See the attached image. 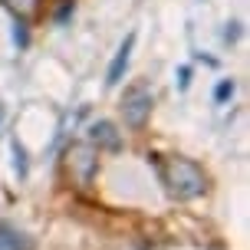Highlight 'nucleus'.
<instances>
[{
	"label": "nucleus",
	"mask_w": 250,
	"mask_h": 250,
	"mask_svg": "<svg viewBox=\"0 0 250 250\" xmlns=\"http://www.w3.org/2000/svg\"><path fill=\"white\" fill-rule=\"evenodd\" d=\"M158 171H162V181L168 188V194L178 201H191V198H201L204 194V188H208V178L201 171L194 162H188V158H165L158 165Z\"/></svg>",
	"instance_id": "f257e3e1"
},
{
	"label": "nucleus",
	"mask_w": 250,
	"mask_h": 250,
	"mask_svg": "<svg viewBox=\"0 0 250 250\" xmlns=\"http://www.w3.org/2000/svg\"><path fill=\"white\" fill-rule=\"evenodd\" d=\"M96 148L92 145H73V148L66 151V168H69V175L79 181V185H89L92 175H96Z\"/></svg>",
	"instance_id": "f03ea898"
},
{
	"label": "nucleus",
	"mask_w": 250,
	"mask_h": 250,
	"mask_svg": "<svg viewBox=\"0 0 250 250\" xmlns=\"http://www.w3.org/2000/svg\"><path fill=\"white\" fill-rule=\"evenodd\" d=\"M122 115L125 125H145V119L151 115V92L145 86H132L122 99Z\"/></svg>",
	"instance_id": "7ed1b4c3"
},
{
	"label": "nucleus",
	"mask_w": 250,
	"mask_h": 250,
	"mask_svg": "<svg viewBox=\"0 0 250 250\" xmlns=\"http://www.w3.org/2000/svg\"><path fill=\"white\" fill-rule=\"evenodd\" d=\"M132 46H135V33H128V37H125V43L119 46V53H115L112 66H109V76H105V83H109V86H115V83L122 79L125 66H128V53H132Z\"/></svg>",
	"instance_id": "20e7f679"
},
{
	"label": "nucleus",
	"mask_w": 250,
	"mask_h": 250,
	"mask_svg": "<svg viewBox=\"0 0 250 250\" xmlns=\"http://www.w3.org/2000/svg\"><path fill=\"white\" fill-rule=\"evenodd\" d=\"M0 250H30V244H26V237L20 230L0 224Z\"/></svg>",
	"instance_id": "39448f33"
},
{
	"label": "nucleus",
	"mask_w": 250,
	"mask_h": 250,
	"mask_svg": "<svg viewBox=\"0 0 250 250\" xmlns=\"http://www.w3.org/2000/svg\"><path fill=\"white\" fill-rule=\"evenodd\" d=\"M92 142H99V145H105V148H119V132H115L109 122H99V125H92Z\"/></svg>",
	"instance_id": "423d86ee"
},
{
	"label": "nucleus",
	"mask_w": 250,
	"mask_h": 250,
	"mask_svg": "<svg viewBox=\"0 0 250 250\" xmlns=\"http://www.w3.org/2000/svg\"><path fill=\"white\" fill-rule=\"evenodd\" d=\"M3 7L10 13H17L20 20H26V17H33L40 10V0H3Z\"/></svg>",
	"instance_id": "0eeeda50"
},
{
	"label": "nucleus",
	"mask_w": 250,
	"mask_h": 250,
	"mask_svg": "<svg viewBox=\"0 0 250 250\" xmlns=\"http://www.w3.org/2000/svg\"><path fill=\"white\" fill-rule=\"evenodd\" d=\"M230 92H234V83H221V86H217V102H221V99H227Z\"/></svg>",
	"instance_id": "6e6552de"
},
{
	"label": "nucleus",
	"mask_w": 250,
	"mask_h": 250,
	"mask_svg": "<svg viewBox=\"0 0 250 250\" xmlns=\"http://www.w3.org/2000/svg\"><path fill=\"white\" fill-rule=\"evenodd\" d=\"M0 115H3V109H0Z\"/></svg>",
	"instance_id": "1a4fd4ad"
}]
</instances>
